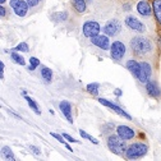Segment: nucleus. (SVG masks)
<instances>
[{"mask_svg":"<svg viewBox=\"0 0 161 161\" xmlns=\"http://www.w3.org/2000/svg\"><path fill=\"white\" fill-rule=\"evenodd\" d=\"M5 2H7V0H0V3H2V5H3V4L5 3Z\"/></svg>","mask_w":161,"mask_h":161,"instance_id":"c9c22d12","label":"nucleus"},{"mask_svg":"<svg viewBox=\"0 0 161 161\" xmlns=\"http://www.w3.org/2000/svg\"><path fill=\"white\" fill-rule=\"evenodd\" d=\"M130 50L137 58H148L153 53V44L148 37L137 35L130 40Z\"/></svg>","mask_w":161,"mask_h":161,"instance_id":"f257e3e1","label":"nucleus"},{"mask_svg":"<svg viewBox=\"0 0 161 161\" xmlns=\"http://www.w3.org/2000/svg\"><path fill=\"white\" fill-rule=\"evenodd\" d=\"M59 109L62 110V113L64 114V116L68 119V122L70 124H73V118H72V106L69 101H62L59 104Z\"/></svg>","mask_w":161,"mask_h":161,"instance_id":"dca6fc26","label":"nucleus"},{"mask_svg":"<svg viewBox=\"0 0 161 161\" xmlns=\"http://www.w3.org/2000/svg\"><path fill=\"white\" fill-rule=\"evenodd\" d=\"M65 147H67V148H68V150H69V151H73V150H72V147H70V146H69V145H68V143H65Z\"/></svg>","mask_w":161,"mask_h":161,"instance_id":"f704fd0d","label":"nucleus"},{"mask_svg":"<svg viewBox=\"0 0 161 161\" xmlns=\"http://www.w3.org/2000/svg\"><path fill=\"white\" fill-rule=\"evenodd\" d=\"M63 137L67 139V141H69V142H77V139H74L72 136H69L68 133H63Z\"/></svg>","mask_w":161,"mask_h":161,"instance_id":"c756f323","label":"nucleus"},{"mask_svg":"<svg viewBox=\"0 0 161 161\" xmlns=\"http://www.w3.org/2000/svg\"><path fill=\"white\" fill-rule=\"evenodd\" d=\"M98 88H100V83L93 82V83L87 85V91H88L91 95H93V96H96V95L98 93Z\"/></svg>","mask_w":161,"mask_h":161,"instance_id":"4be33fe9","label":"nucleus"},{"mask_svg":"<svg viewBox=\"0 0 161 161\" xmlns=\"http://www.w3.org/2000/svg\"><path fill=\"white\" fill-rule=\"evenodd\" d=\"M41 77L44 78V80L46 83H50L53 79V70L47 67H42L41 68Z\"/></svg>","mask_w":161,"mask_h":161,"instance_id":"aec40b11","label":"nucleus"},{"mask_svg":"<svg viewBox=\"0 0 161 161\" xmlns=\"http://www.w3.org/2000/svg\"><path fill=\"white\" fill-rule=\"evenodd\" d=\"M116 134L124 141H129L136 137V132L127 125H119L116 128Z\"/></svg>","mask_w":161,"mask_h":161,"instance_id":"ddd939ff","label":"nucleus"},{"mask_svg":"<svg viewBox=\"0 0 161 161\" xmlns=\"http://www.w3.org/2000/svg\"><path fill=\"white\" fill-rule=\"evenodd\" d=\"M103 30H104L105 35H108L109 37H114L122 31V23H120L119 19H115V18L114 19H109V21L105 23Z\"/></svg>","mask_w":161,"mask_h":161,"instance_id":"0eeeda50","label":"nucleus"},{"mask_svg":"<svg viewBox=\"0 0 161 161\" xmlns=\"http://www.w3.org/2000/svg\"><path fill=\"white\" fill-rule=\"evenodd\" d=\"M152 9H153V14H155V18L158 26H161V0H153Z\"/></svg>","mask_w":161,"mask_h":161,"instance_id":"a211bd4d","label":"nucleus"},{"mask_svg":"<svg viewBox=\"0 0 161 161\" xmlns=\"http://www.w3.org/2000/svg\"><path fill=\"white\" fill-rule=\"evenodd\" d=\"M114 92H115L116 96H122V90H115Z\"/></svg>","mask_w":161,"mask_h":161,"instance_id":"72a5a7b5","label":"nucleus"},{"mask_svg":"<svg viewBox=\"0 0 161 161\" xmlns=\"http://www.w3.org/2000/svg\"><path fill=\"white\" fill-rule=\"evenodd\" d=\"M14 51H23V53H28V45L27 42H21L18 46L14 47Z\"/></svg>","mask_w":161,"mask_h":161,"instance_id":"a878e982","label":"nucleus"},{"mask_svg":"<svg viewBox=\"0 0 161 161\" xmlns=\"http://www.w3.org/2000/svg\"><path fill=\"white\" fill-rule=\"evenodd\" d=\"M10 7L13 8L14 13L19 17H25L30 8L26 0H10Z\"/></svg>","mask_w":161,"mask_h":161,"instance_id":"6e6552de","label":"nucleus"},{"mask_svg":"<svg viewBox=\"0 0 161 161\" xmlns=\"http://www.w3.org/2000/svg\"><path fill=\"white\" fill-rule=\"evenodd\" d=\"M108 147L113 153L118 156H124L127 152L128 145H127V141L122 139L118 134H113L108 138Z\"/></svg>","mask_w":161,"mask_h":161,"instance_id":"f03ea898","label":"nucleus"},{"mask_svg":"<svg viewBox=\"0 0 161 161\" xmlns=\"http://www.w3.org/2000/svg\"><path fill=\"white\" fill-rule=\"evenodd\" d=\"M2 155H3V158H5V160H15L14 153L12 152V150L8 146L2 147Z\"/></svg>","mask_w":161,"mask_h":161,"instance_id":"412c9836","label":"nucleus"},{"mask_svg":"<svg viewBox=\"0 0 161 161\" xmlns=\"http://www.w3.org/2000/svg\"><path fill=\"white\" fill-rule=\"evenodd\" d=\"M98 103L100 104H103V105H105V106H108V108H110V109H113L115 113H118L119 115H122L123 118H125V119H128V120H130L132 119V116L127 113V111H124L120 106H118V105H115L114 103H111V101H109V100H105V98H98Z\"/></svg>","mask_w":161,"mask_h":161,"instance_id":"f8f14e48","label":"nucleus"},{"mask_svg":"<svg viewBox=\"0 0 161 161\" xmlns=\"http://www.w3.org/2000/svg\"><path fill=\"white\" fill-rule=\"evenodd\" d=\"M125 67H127V69L133 74V77H136V78L138 79L139 70H141V63H138L137 60H134V59H129V60H127Z\"/></svg>","mask_w":161,"mask_h":161,"instance_id":"2eb2a0df","label":"nucleus"},{"mask_svg":"<svg viewBox=\"0 0 161 161\" xmlns=\"http://www.w3.org/2000/svg\"><path fill=\"white\" fill-rule=\"evenodd\" d=\"M70 3L78 13H85L87 9V0H70Z\"/></svg>","mask_w":161,"mask_h":161,"instance_id":"f3484780","label":"nucleus"},{"mask_svg":"<svg viewBox=\"0 0 161 161\" xmlns=\"http://www.w3.org/2000/svg\"><path fill=\"white\" fill-rule=\"evenodd\" d=\"M30 148L35 152V155H37V156H38V155H41V151H40L37 147H35V146H32V145H31V146H30Z\"/></svg>","mask_w":161,"mask_h":161,"instance_id":"2f4dec72","label":"nucleus"},{"mask_svg":"<svg viewBox=\"0 0 161 161\" xmlns=\"http://www.w3.org/2000/svg\"><path fill=\"white\" fill-rule=\"evenodd\" d=\"M145 85H146V91H147L148 96H151V97H160L161 96V90H160L157 82L148 79Z\"/></svg>","mask_w":161,"mask_h":161,"instance_id":"4468645a","label":"nucleus"},{"mask_svg":"<svg viewBox=\"0 0 161 161\" xmlns=\"http://www.w3.org/2000/svg\"><path fill=\"white\" fill-rule=\"evenodd\" d=\"M50 134H51V136H53V137H54V138H56V139H58V141H59V142H62V143H63V145H65V143H67V142H65V141H64V139H65V138H64V137H63V134H62V136H60V134H56V133H54V132H51V133H50Z\"/></svg>","mask_w":161,"mask_h":161,"instance_id":"cd10ccee","label":"nucleus"},{"mask_svg":"<svg viewBox=\"0 0 161 161\" xmlns=\"http://www.w3.org/2000/svg\"><path fill=\"white\" fill-rule=\"evenodd\" d=\"M10 56H12V59L14 60V62H15V63H18L19 65H25V64H26L25 58H23V56H21L19 54H17V53H12V54H10Z\"/></svg>","mask_w":161,"mask_h":161,"instance_id":"5701e85b","label":"nucleus"},{"mask_svg":"<svg viewBox=\"0 0 161 161\" xmlns=\"http://www.w3.org/2000/svg\"><path fill=\"white\" fill-rule=\"evenodd\" d=\"M79 134H80V136H82L83 138H86V139H88V141H90V142H92L93 145H98V141H97L96 138H93L92 136H90L88 133H86V132H85L83 129H79Z\"/></svg>","mask_w":161,"mask_h":161,"instance_id":"b1692460","label":"nucleus"},{"mask_svg":"<svg viewBox=\"0 0 161 161\" xmlns=\"http://www.w3.org/2000/svg\"><path fill=\"white\" fill-rule=\"evenodd\" d=\"M0 78H4V63L0 62Z\"/></svg>","mask_w":161,"mask_h":161,"instance_id":"7c9ffc66","label":"nucleus"},{"mask_svg":"<svg viewBox=\"0 0 161 161\" xmlns=\"http://www.w3.org/2000/svg\"><path fill=\"white\" fill-rule=\"evenodd\" d=\"M5 12H7V9L2 5V8H0V15H2V17H5Z\"/></svg>","mask_w":161,"mask_h":161,"instance_id":"473e14b6","label":"nucleus"},{"mask_svg":"<svg viewBox=\"0 0 161 161\" xmlns=\"http://www.w3.org/2000/svg\"><path fill=\"white\" fill-rule=\"evenodd\" d=\"M22 95H23V97L26 98V101H27L28 106H30V108H31V109H32V110H33V111H35L37 115L41 114V109L38 108V105H37V104L33 101V100H32L30 96H27V92H26V91H23V92H22Z\"/></svg>","mask_w":161,"mask_h":161,"instance_id":"6ab92c4d","label":"nucleus"},{"mask_svg":"<svg viewBox=\"0 0 161 161\" xmlns=\"http://www.w3.org/2000/svg\"><path fill=\"white\" fill-rule=\"evenodd\" d=\"M127 53V47L124 45L123 41H120V40H116V41L111 42V46H110V56L115 60V62H120L124 55Z\"/></svg>","mask_w":161,"mask_h":161,"instance_id":"20e7f679","label":"nucleus"},{"mask_svg":"<svg viewBox=\"0 0 161 161\" xmlns=\"http://www.w3.org/2000/svg\"><path fill=\"white\" fill-rule=\"evenodd\" d=\"M148 152V146L143 142H133L132 145L128 146L127 152H125V157L129 160H137L146 156Z\"/></svg>","mask_w":161,"mask_h":161,"instance_id":"7ed1b4c3","label":"nucleus"},{"mask_svg":"<svg viewBox=\"0 0 161 161\" xmlns=\"http://www.w3.org/2000/svg\"><path fill=\"white\" fill-rule=\"evenodd\" d=\"M137 12L139 15H142L145 18H148L153 14V9L152 7L146 2V0H139L137 3Z\"/></svg>","mask_w":161,"mask_h":161,"instance_id":"9b49d317","label":"nucleus"},{"mask_svg":"<svg viewBox=\"0 0 161 161\" xmlns=\"http://www.w3.org/2000/svg\"><path fill=\"white\" fill-rule=\"evenodd\" d=\"M54 18H56V21H58V22H64L65 19L68 18V14H67L65 12H62V13L55 14V15H54Z\"/></svg>","mask_w":161,"mask_h":161,"instance_id":"bb28decb","label":"nucleus"},{"mask_svg":"<svg viewBox=\"0 0 161 161\" xmlns=\"http://www.w3.org/2000/svg\"><path fill=\"white\" fill-rule=\"evenodd\" d=\"M125 26L130 31H133L136 33H145L146 32V26L141 22L137 17H134L132 14L127 15V18H125Z\"/></svg>","mask_w":161,"mask_h":161,"instance_id":"39448f33","label":"nucleus"},{"mask_svg":"<svg viewBox=\"0 0 161 161\" xmlns=\"http://www.w3.org/2000/svg\"><path fill=\"white\" fill-rule=\"evenodd\" d=\"M26 2L28 3V5H30L31 8H35V7H37V4L40 3V0H26Z\"/></svg>","mask_w":161,"mask_h":161,"instance_id":"c85d7f7f","label":"nucleus"},{"mask_svg":"<svg viewBox=\"0 0 161 161\" xmlns=\"http://www.w3.org/2000/svg\"><path fill=\"white\" fill-rule=\"evenodd\" d=\"M82 31H83V35L86 37H96L100 35V31H101V26H100L98 22L96 21H86L83 23V27H82Z\"/></svg>","mask_w":161,"mask_h":161,"instance_id":"423d86ee","label":"nucleus"},{"mask_svg":"<svg viewBox=\"0 0 161 161\" xmlns=\"http://www.w3.org/2000/svg\"><path fill=\"white\" fill-rule=\"evenodd\" d=\"M91 42H92V45H95L96 47L103 49V50H109L110 46H111V42H110L108 35H98V36H96V37H92V38H91Z\"/></svg>","mask_w":161,"mask_h":161,"instance_id":"1a4fd4ad","label":"nucleus"},{"mask_svg":"<svg viewBox=\"0 0 161 161\" xmlns=\"http://www.w3.org/2000/svg\"><path fill=\"white\" fill-rule=\"evenodd\" d=\"M87 2H90V3H91V2H93V0H87Z\"/></svg>","mask_w":161,"mask_h":161,"instance_id":"e433bc0d","label":"nucleus"},{"mask_svg":"<svg viewBox=\"0 0 161 161\" xmlns=\"http://www.w3.org/2000/svg\"><path fill=\"white\" fill-rule=\"evenodd\" d=\"M152 75V67L148 62H142L141 63V70H139V75H138V80L141 83H146L150 79V77Z\"/></svg>","mask_w":161,"mask_h":161,"instance_id":"9d476101","label":"nucleus"},{"mask_svg":"<svg viewBox=\"0 0 161 161\" xmlns=\"http://www.w3.org/2000/svg\"><path fill=\"white\" fill-rule=\"evenodd\" d=\"M38 65H40V60H38L37 58H33V56H32V58L30 59V67H28V69H30V70H35Z\"/></svg>","mask_w":161,"mask_h":161,"instance_id":"393cba45","label":"nucleus"}]
</instances>
